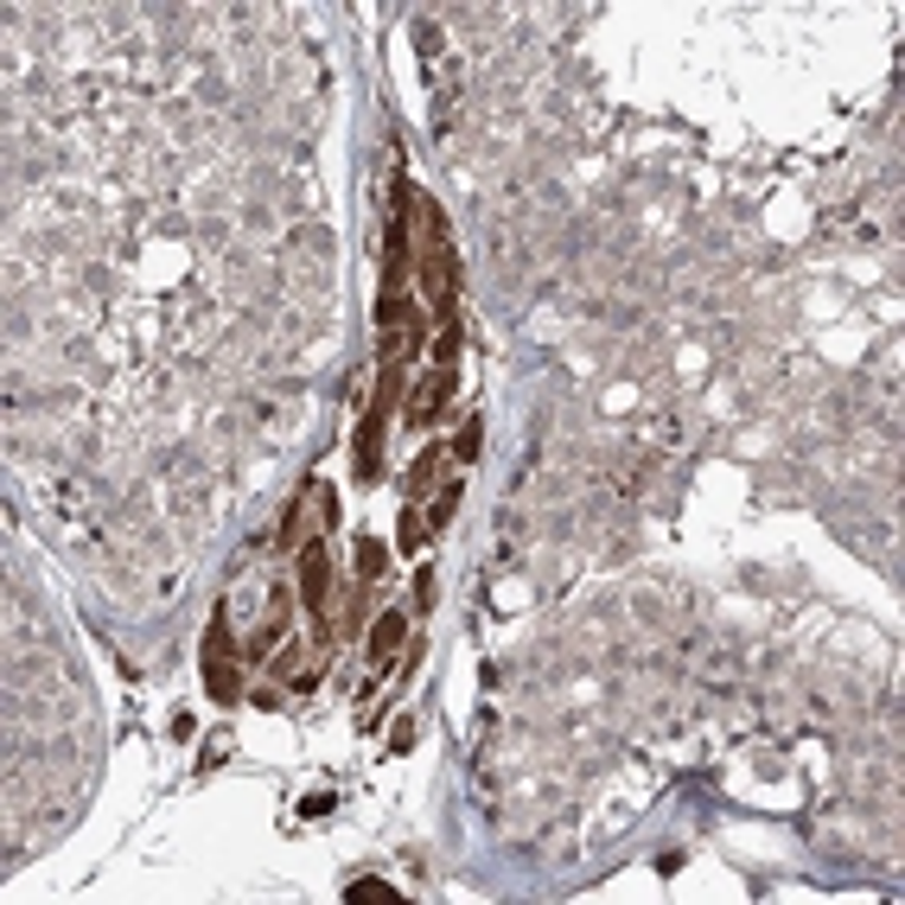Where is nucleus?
Wrapping results in <instances>:
<instances>
[{
    "mask_svg": "<svg viewBox=\"0 0 905 905\" xmlns=\"http://www.w3.org/2000/svg\"><path fill=\"white\" fill-rule=\"evenodd\" d=\"M447 396H452V371H447V364H434V377L421 383V389H415V402H409V421H434Z\"/></svg>",
    "mask_w": 905,
    "mask_h": 905,
    "instance_id": "obj_4",
    "label": "nucleus"
},
{
    "mask_svg": "<svg viewBox=\"0 0 905 905\" xmlns=\"http://www.w3.org/2000/svg\"><path fill=\"white\" fill-rule=\"evenodd\" d=\"M204 682L218 702H236V670H230V619H211V638H204Z\"/></svg>",
    "mask_w": 905,
    "mask_h": 905,
    "instance_id": "obj_3",
    "label": "nucleus"
},
{
    "mask_svg": "<svg viewBox=\"0 0 905 905\" xmlns=\"http://www.w3.org/2000/svg\"><path fill=\"white\" fill-rule=\"evenodd\" d=\"M357 567H364V574H377V567H383V549H377V542H357Z\"/></svg>",
    "mask_w": 905,
    "mask_h": 905,
    "instance_id": "obj_9",
    "label": "nucleus"
},
{
    "mask_svg": "<svg viewBox=\"0 0 905 905\" xmlns=\"http://www.w3.org/2000/svg\"><path fill=\"white\" fill-rule=\"evenodd\" d=\"M479 440H485V421H466L459 427V447H452V459L466 466V459H479Z\"/></svg>",
    "mask_w": 905,
    "mask_h": 905,
    "instance_id": "obj_7",
    "label": "nucleus"
},
{
    "mask_svg": "<svg viewBox=\"0 0 905 905\" xmlns=\"http://www.w3.org/2000/svg\"><path fill=\"white\" fill-rule=\"evenodd\" d=\"M409 632V619H402V606H389L377 619V632H371V663H396V644Z\"/></svg>",
    "mask_w": 905,
    "mask_h": 905,
    "instance_id": "obj_5",
    "label": "nucleus"
},
{
    "mask_svg": "<svg viewBox=\"0 0 905 905\" xmlns=\"http://www.w3.org/2000/svg\"><path fill=\"white\" fill-rule=\"evenodd\" d=\"M332 555L313 542V549H301V606L313 612V625H319V638H332Z\"/></svg>",
    "mask_w": 905,
    "mask_h": 905,
    "instance_id": "obj_2",
    "label": "nucleus"
},
{
    "mask_svg": "<svg viewBox=\"0 0 905 905\" xmlns=\"http://www.w3.org/2000/svg\"><path fill=\"white\" fill-rule=\"evenodd\" d=\"M396 542H402V555H415V542H421V517L402 504V529H396Z\"/></svg>",
    "mask_w": 905,
    "mask_h": 905,
    "instance_id": "obj_8",
    "label": "nucleus"
},
{
    "mask_svg": "<svg viewBox=\"0 0 905 905\" xmlns=\"http://www.w3.org/2000/svg\"><path fill=\"white\" fill-rule=\"evenodd\" d=\"M452 504H459V479L447 472V485L434 491V510H427V529H447V524H452Z\"/></svg>",
    "mask_w": 905,
    "mask_h": 905,
    "instance_id": "obj_6",
    "label": "nucleus"
},
{
    "mask_svg": "<svg viewBox=\"0 0 905 905\" xmlns=\"http://www.w3.org/2000/svg\"><path fill=\"white\" fill-rule=\"evenodd\" d=\"M396 396H402V364L389 357V364H383L377 396H371V415H364V427H357V479H377V459H383V427H389V415H396Z\"/></svg>",
    "mask_w": 905,
    "mask_h": 905,
    "instance_id": "obj_1",
    "label": "nucleus"
}]
</instances>
